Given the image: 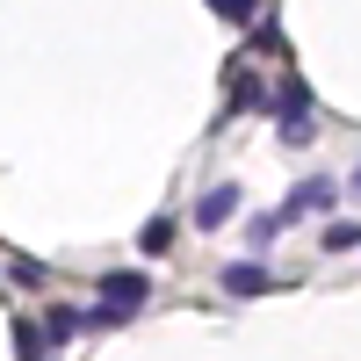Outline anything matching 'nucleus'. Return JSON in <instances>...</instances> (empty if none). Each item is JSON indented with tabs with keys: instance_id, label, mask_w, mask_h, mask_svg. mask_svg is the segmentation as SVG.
<instances>
[{
	"instance_id": "20e7f679",
	"label": "nucleus",
	"mask_w": 361,
	"mask_h": 361,
	"mask_svg": "<svg viewBox=\"0 0 361 361\" xmlns=\"http://www.w3.org/2000/svg\"><path fill=\"white\" fill-rule=\"evenodd\" d=\"M231 217H238V188H231V180H217V188L195 202V224H202V231H224Z\"/></svg>"
},
{
	"instance_id": "9b49d317",
	"label": "nucleus",
	"mask_w": 361,
	"mask_h": 361,
	"mask_svg": "<svg viewBox=\"0 0 361 361\" xmlns=\"http://www.w3.org/2000/svg\"><path fill=\"white\" fill-rule=\"evenodd\" d=\"M173 231H180L173 217H152V224L137 231V246H145V253H166V246H173Z\"/></svg>"
},
{
	"instance_id": "0eeeda50",
	"label": "nucleus",
	"mask_w": 361,
	"mask_h": 361,
	"mask_svg": "<svg viewBox=\"0 0 361 361\" xmlns=\"http://www.w3.org/2000/svg\"><path fill=\"white\" fill-rule=\"evenodd\" d=\"M15 354L22 361H44V325L37 318H15Z\"/></svg>"
},
{
	"instance_id": "7ed1b4c3",
	"label": "nucleus",
	"mask_w": 361,
	"mask_h": 361,
	"mask_svg": "<svg viewBox=\"0 0 361 361\" xmlns=\"http://www.w3.org/2000/svg\"><path fill=\"white\" fill-rule=\"evenodd\" d=\"M333 195H340V180H333V173H311V180H296V188H289V202L275 209V217H282V231H289L296 217H304V209H333Z\"/></svg>"
},
{
	"instance_id": "f257e3e1",
	"label": "nucleus",
	"mask_w": 361,
	"mask_h": 361,
	"mask_svg": "<svg viewBox=\"0 0 361 361\" xmlns=\"http://www.w3.org/2000/svg\"><path fill=\"white\" fill-rule=\"evenodd\" d=\"M145 296H152V282L137 275V267H116V275H102V304H94V333L102 325H123Z\"/></svg>"
},
{
	"instance_id": "f03ea898",
	"label": "nucleus",
	"mask_w": 361,
	"mask_h": 361,
	"mask_svg": "<svg viewBox=\"0 0 361 361\" xmlns=\"http://www.w3.org/2000/svg\"><path fill=\"white\" fill-rule=\"evenodd\" d=\"M267 109L282 116V145H311V87L304 80H282V94H267Z\"/></svg>"
},
{
	"instance_id": "1a4fd4ad",
	"label": "nucleus",
	"mask_w": 361,
	"mask_h": 361,
	"mask_svg": "<svg viewBox=\"0 0 361 361\" xmlns=\"http://www.w3.org/2000/svg\"><path fill=\"white\" fill-rule=\"evenodd\" d=\"M209 15H224V22H238V29H253V22H260V0H209Z\"/></svg>"
},
{
	"instance_id": "39448f33",
	"label": "nucleus",
	"mask_w": 361,
	"mask_h": 361,
	"mask_svg": "<svg viewBox=\"0 0 361 361\" xmlns=\"http://www.w3.org/2000/svg\"><path fill=\"white\" fill-rule=\"evenodd\" d=\"M217 282H224L231 296H267V289H275V275H267L260 260H231V267H224Z\"/></svg>"
},
{
	"instance_id": "ddd939ff",
	"label": "nucleus",
	"mask_w": 361,
	"mask_h": 361,
	"mask_svg": "<svg viewBox=\"0 0 361 361\" xmlns=\"http://www.w3.org/2000/svg\"><path fill=\"white\" fill-rule=\"evenodd\" d=\"M15 282H22V289H44L51 275H44V267H37V260H15Z\"/></svg>"
},
{
	"instance_id": "6e6552de",
	"label": "nucleus",
	"mask_w": 361,
	"mask_h": 361,
	"mask_svg": "<svg viewBox=\"0 0 361 361\" xmlns=\"http://www.w3.org/2000/svg\"><path fill=\"white\" fill-rule=\"evenodd\" d=\"M253 58H289V37L275 22H253Z\"/></svg>"
},
{
	"instance_id": "423d86ee",
	"label": "nucleus",
	"mask_w": 361,
	"mask_h": 361,
	"mask_svg": "<svg viewBox=\"0 0 361 361\" xmlns=\"http://www.w3.org/2000/svg\"><path fill=\"white\" fill-rule=\"evenodd\" d=\"M267 94H260V80H246V73H231V109L224 116H246V109H260Z\"/></svg>"
},
{
	"instance_id": "4468645a",
	"label": "nucleus",
	"mask_w": 361,
	"mask_h": 361,
	"mask_svg": "<svg viewBox=\"0 0 361 361\" xmlns=\"http://www.w3.org/2000/svg\"><path fill=\"white\" fill-rule=\"evenodd\" d=\"M347 188H354V195H361V166H354V180H347Z\"/></svg>"
},
{
	"instance_id": "f8f14e48",
	"label": "nucleus",
	"mask_w": 361,
	"mask_h": 361,
	"mask_svg": "<svg viewBox=\"0 0 361 361\" xmlns=\"http://www.w3.org/2000/svg\"><path fill=\"white\" fill-rule=\"evenodd\" d=\"M246 238H253V253H260V246H275V238H282V217H275V209H267V217H253Z\"/></svg>"
},
{
	"instance_id": "9d476101",
	"label": "nucleus",
	"mask_w": 361,
	"mask_h": 361,
	"mask_svg": "<svg viewBox=\"0 0 361 361\" xmlns=\"http://www.w3.org/2000/svg\"><path fill=\"white\" fill-rule=\"evenodd\" d=\"M318 246H325V253H354V246H361V224H325Z\"/></svg>"
}]
</instances>
